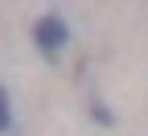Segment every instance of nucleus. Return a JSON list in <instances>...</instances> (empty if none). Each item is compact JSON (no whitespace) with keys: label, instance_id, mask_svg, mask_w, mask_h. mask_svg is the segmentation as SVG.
Wrapping results in <instances>:
<instances>
[{"label":"nucleus","instance_id":"2","mask_svg":"<svg viewBox=\"0 0 148 136\" xmlns=\"http://www.w3.org/2000/svg\"><path fill=\"white\" fill-rule=\"evenodd\" d=\"M12 132V107H8V91L0 87V136Z\"/></svg>","mask_w":148,"mask_h":136},{"label":"nucleus","instance_id":"1","mask_svg":"<svg viewBox=\"0 0 148 136\" xmlns=\"http://www.w3.org/2000/svg\"><path fill=\"white\" fill-rule=\"evenodd\" d=\"M33 41H37V50H41L45 58H58V54L66 50V41H70V29H66V21H62V17L45 12L41 21L33 25Z\"/></svg>","mask_w":148,"mask_h":136}]
</instances>
